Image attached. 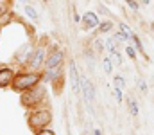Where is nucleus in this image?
<instances>
[{
  "label": "nucleus",
  "mask_w": 154,
  "mask_h": 135,
  "mask_svg": "<svg viewBox=\"0 0 154 135\" xmlns=\"http://www.w3.org/2000/svg\"><path fill=\"white\" fill-rule=\"evenodd\" d=\"M52 123V112L50 110H45V108H39V110H32L29 115H27V124L31 130L38 132L43 128H48V124Z\"/></svg>",
  "instance_id": "obj_2"
},
{
  "label": "nucleus",
  "mask_w": 154,
  "mask_h": 135,
  "mask_svg": "<svg viewBox=\"0 0 154 135\" xmlns=\"http://www.w3.org/2000/svg\"><path fill=\"white\" fill-rule=\"evenodd\" d=\"M23 9H25V14H27V16H29L31 20H34V22H36V20H38V18H39L38 11H36V9H34L32 5H29V4H27V5H25Z\"/></svg>",
  "instance_id": "obj_11"
},
{
  "label": "nucleus",
  "mask_w": 154,
  "mask_h": 135,
  "mask_svg": "<svg viewBox=\"0 0 154 135\" xmlns=\"http://www.w3.org/2000/svg\"><path fill=\"white\" fill-rule=\"evenodd\" d=\"M70 76H72L74 92H75V94H81V76H79V72H77V67H75V63H74V61L70 63Z\"/></svg>",
  "instance_id": "obj_9"
},
{
  "label": "nucleus",
  "mask_w": 154,
  "mask_h": 135,
  "mask_svg": "<svg viewBox=\"0 0 154 135\" xmlns=\"http://www.w3.org/2000/svg\"><path fill=\"white\" fill-rule=\"evenodd\" d=\"M81 92L84 94V103L90 104L95 97V90H93V85L86 79V78H81Z\"/></svg>",
  "instance_id": "obj_8"
},
{
  "label": "nucleus",
  "mask_w": 154,
  "mask_h": 135,
  "mask_svg": "<svg viewBox=\"0 0 154 135\" xmlns=\"http://www.w3.org/2000/svg\"><path fill=\"white\" fill-rule=\"evenodd\" d=\"M106 47H108L109 52H116L118 50V42L115 38H109V40H106Z\"/></svg>",
  "instance_id": "obj_13"
},
{
  "label": "nucleus",
  "mask_w": 154,
  "mask_h": 135,
  "mask_svg": "<svg viewBox=\"0 0 154 135\" xmlns=\"http://www.w3.org/2000/svg\"><path fill=\"white\" fill-rule=\"evenodd\" d=\"M113 83H115V87H118V88H124L125 87V81H124L122 76H115L113 78Z\"/></svg>",
  "instance_id": "obj_15"
},
{
  "label": "nucleus",
  "mask_w": 154,
  "mask_h": 135,
  "mask_svg": "<svg viewBox=\"0 0 154 135\" xmlns=\"http://www.w3.org/2000/svg\"><path fill=\"white\" fill-rule=\"evenodd\" d=\"M45 59H47V47L43 43H39L38 47L32 50V54H31L27 65H29L31 70H39L41 67H45Z\"/></svg>",
  "instance_id": "obj_4"
},
{
  "label": "nucleus",
  "mask_w": 154,
  "mask_h": 135,
  "mask_svg": "<svg viewBox=\"0 0 154 135\" xmlns=\"http://www.w3.org/2000/svg\"><path fill=\"white\" fill-rule=\"evenodd\" d=\"M102 69H104L106 74H111V70H113V61H111V58H104V59H102Z\"/></svg>",
  "instance_id": "obj_12"
},
{
  "label": "nucleus",
  "mask_w": 154,
  "mask_h": 135,
  "mask_svg": "<svg viewBox=\"0 0 154 135\" xmlns=\"http://www.w3.org/2000/svg\"><path fill=\"white\" fill-rule=\"evenodd\" d=\"M74 20H75V22H81V18H79V14H77V13H74Z\"/></svg>",
  "instance_id": "obj_29"
},
{
  "label": "nucleus",
  "mask_w": 154,
  "mask_h": 135,
  "mask_svg": "<svg viewBox=\"0 0 154 135\" xmlns=\"http://www.w3.org/2000/svg\"><path fill=\"white\" fill-rule=\"evenodd\" d=\"M113 38H115L116 42H127V40H129L131 36H127L125 33H122V31H120V33H116V34L113 36Z\"/></svg>",
  "instance_id": "obj_17"
},
{
  "label": "nucleus",
  "mask_w": 154,
  "mask_h": 135,
  "mask_svg": "<svg viewBox=\"0 0 154 135\" xmlns=\"http://www.w3.org/2000/svg\"><path fill=\"white\" fill-rule=\"evenodd\" d=\"M84 135H93V133H88V132H86V133H84Z\"/></svg>",
  "instance_id": "obj_31"
},
{
  "label": "nucleus",
  "mask_w": 154,
  "mask_h": 135,
  "mask_svg": "<svg viewBox=\"0 0 154 135\" xmlns=\"http://www.w3.org/2000/svg\"><path fill=\"white\" fill-rule=\"evenodd\" d=\"M138 88H140L142 94H147V83L143 79H138Z\"/></svg>",
  "instance_id": "obj_21"
},
{
  "label": "nucleus",
  "mask_w": 154,
  "mask_h": 135,
  "mask_svg": "<svg viewBox=\"0 0 154 135\" xmlns=\"http://www.w3.org/2000/svg\"><path fill=\"white\" fill-rule=\"evenodd\" d=\"M129 112H131V115H134V117L138 115V104H136V101H134L133 97L129 99Z\"/></svg>",
  "instance_id": "obj_14"
},
{
  "label": "nucleus",
  "mask_w": 154,
  "mask_h": 135,
  "mask_svg": "<svg viewBox=\"0 0 154 135\" xmlns=\"http://www.w3.org/2000/svg\"><path fill=\"white\" fill-rule=\"evenodd\" d=\"M61 72H63V65H59V67H52V69H45V70L41 72V81H45V83H52V81H56L57 78H61Z\"/></svg>",
  "instance_id": "obj_7"
},
{
  "label": "nucleus",
  "mask_w": 154,
  "mask_h": 135,
  "mask_svg": "<svg viewBox=\"0 0 154 135\" xmlns=\"http://www.w3.org/2000/svg\"><path fill=\"white\" fill-rule=\"evenodd\" d=\"M109 58H111V61H113V63L122 65V56L118 54V50H116V52H111V56H109Z\"/></svg>",
  "instance_id": "obj_18"
},
{
  "label": "nucleus",
  "mask_w": 154,
  "mask_h": 135,
  "mask_svg": "<svg viewBox=\"0 0 154 135\" xmlns=\"http://www.w3.org/2000/svg\"><path fill=\"white\" fill-rule=\"evenodd\" d=\"M41 83V74L38 70H23V72H16L14 74V79H13V85L11 88L14 92H25V90L32 88Z\"/></svg>",
  "instance_id": "obj_1"
},
{
  "label": "nucleus",
  "mask_w": 154,
  "mask_h": 135,
  "mask_svg": "<svg viewBox=\"0 0 154 135\" xmlns=\"http://www.w3.org/2000/svg\"><path fill=\"white\" fill-rule=\"evenodd\" d=\"M113 95L116 97V101H122V88L115 87V90H113Z\"/></svg>",
  "instance_id": "obj_25"
},
{
  "label": "nucleus",
  "mask_w": 154,
  "mask_h": 135,
  "mask_svg": "<svg viewBox=\"0 0 154 135\" xmlns=\"http://www.w3.org/2000/svg\"><path fill=\"white\" fill-rule=\"evenodd\" d=\"M95 47H97V50H100V49H102V43H100V40H95Z\"/></svg>",
  "instance_id": "obj_28"
},
{
  "label": "nucleus",
  "mask_w": 154,
  "mask_h": 135,
  "mask_svg": "<svg viewBox=\"0 0 154 135\" xmlns=\"http://www.w3.org/2000/svg\"><path fill=\"white\" fill-rule=\"evenodd\" d=\"M45 95H47L45 87L36 85V87H32V88L22 92V95H20V103H22V106H25V108H34V106H38V104L43 103Z\"/></svg>",
  "instance_id": "obj_3"
},
{
  "label": "nucleus",
  "mask_w": 154,
  "mask_h": 135,
  "mask_svg": "<svg viewBox=\"0 0 154 135\" xmlns=\"http://www.w3.org/2000/svg\"><path fill=\"white\" fill-rule=\"evenodd\" d=\"M125 2H127V5H129L133 11H136V9H138V4H136L134 0H125Z\"/></svg>",
  "instance_id": "obj_26"
},
{
  "label": "nucleus",
  "mask_w": 154,
  "mask_h": 135,
  "mask_svg": "<svg viewBox=\"0 0 154 135\" xmlns=\"http://www.w3.org/2000/svg\"><path fill=\"white\" fill-rule=\"evenodd\" d=\"M93 135H102V133H100V130H95V132H93Z\"/></svg>",
  "instance_id": "obj_30"
},
{
  "label": "nucleus",
  "mask_w": 154,
  "mask_h": 135,
  "mask_svg": "<svg viewBox=\"0 0 154 135\" xmlns=\"http://www.w3.org/2000/svg\"><path fill=\"white\" fill-rule=\"evenodd\" d=\"M36 135H56V133H54L52 130H48V128H43V130H38Z\"/></svg>",
  "instance_id": "obj_24"
},
{
  "label": "nucleus",
  "mask_w": 154,
  "mask_h": 135,
  "mask_svg": "<svg viewBox=\"0 0 154 135\" xmlns=\"http://www.w3.org/2000/svg\"><path fill=\"white\" fill-rule=\"evenodd\" d=\"M7 11H9V7H7L5 4H0V16H2V14H5Z\"/></svg>",
  "instance_id": "obj_27"
},
{
  "label": "nucleus",
  "mask_w": 154,
  "mask_h": 135,
  "mask_svg": "<svg viewBox=\"0 0 154 135\" xmlns=\"http://www.w3.org/2000/svg\"><path fill=\"white\" fill-rule=\"evenodd\" d=\"M63 59H65V52H63L61 49H52V50L47 54V59H45V69L59 67V65H63Z\"/></svg>",
  "instance_id": "obj_5"
},
{
  "label": "nucleus",
  "mask_w": 154,
  "mask_h": 135,
  "mask_svg": "<svg viewBox=\"0 0 154 135\" xmlns=\"http://www.w3.org/2000/svg\"><path fill=\"white\" fill-rule=\"evenodd\" d=\"M14 79V70L9 67H0V88H9Z\"/></svg>",
  "instance_id": "obj_6"
},
{
  "label": "nucleus",
  "mask_w": 154,
  "mask_h": 135,
  "mask_svg": "<svg viewBox=\"0 0 154 135\" xmlns=\"http://www.w3.org/2000/svg\"><path fill=\"white\" fill-rule=\"evenodd\" d=\"M11 16H13V14H11L9 11H7L5 14H2V16H0V27L5 25V24H9V22H11Z\"/></svg>",
  "instance_id": "obj_16"
},
{
  "label": "nucleus",
  "mask_w": 154,
  "mask_h": 135,
  "mask_svg": "<svg viewBox=\"0 0 154 135\" xmlns=\"http://www.w3.org/2000/svg\"><path fill=\"white\" fill-rule=\"evenodd\" d=\"M111 29H113V24H111V22H104V24L100 25V34H102V33H108V31H111Z\"/></svg>",
  "instance_id": "obj_19"
},
{
  "label": "nucleus",
  "mask_w": 154,
  "mask_h": 135,
  "mask_svg": "<svg viewBox=\"0 0 154 135\" xmlns=\"http://www.w3.org/2000/svg\"><path fill=\"white\" fill-rule=\"evenodd\" d=\"M125 52H127V56H129V58H133V59L136 58V50H134V47H131V45H129V47H125Z\"/></svg>",
  "instance_id": "obj_22"
},
{
  "label": "nucleus",
  "mask_w": 154,
  "mask_h": 135,
  "mask_svg": "<svg viewBox=\"0 0 154 135\" xmlns=\"http://www.w3.org/2000/svg\"><path fill=\"white\" fill-rule=\"evenodd\" d=\"M82 22H84V27H86V29H93V27L99 25V18H97L95 13H86V14L82 16Z\"/></svg>",
  "instance_id": "obj_10"
},
{
  "label": "nucleus",
  "mask_w": 154,
  "mask_h": 135,
  "mask_svg": "<svg viewBox=\"0 0 154 135\" xmlns=\"http://www.w3.org/2000/svg\"><path fill=\"white\" fill-rule=\"evenodd\" d=\"M131 38H133V40H134V45H136V49H138V50H140V52H143V54H145V49H143V45H142V42H140V40H138V38H136V36H134V34H133V36H131Z\"/></svg>",
  "instance_id": "obj_20"
},
{
  "label": "nucleus",
  "mask_w": 154,
  "mask_h": 135,
  "mask_svg": "<svg viewBox=\"0 0 154 135\" xmlns=\"http://www.w3.org/2000/svg\"><path fill=\"white\" fill-rule=\"evenodd\" d=\"M120 31H122V33H125L127 36H133V31H131V29H129L125 24H120Z\"/></svg>",
  "instance_id": "obj_23"
}]
</instances>
